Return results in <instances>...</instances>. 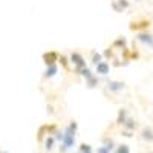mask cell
Wrapping results in <instances>:
<instances>
[{
	"label": "cell",
	"mask_w": 153,
	"mask_h": 153,
	"mask_svg": "<svg viewBox=\"0 0 153 153\" xmlns=\"http://www.w3.org/2000/svg\"><path fill=\"white\" fill-rule=\"evenodd\" d=\"M75 132H76V123L72 121L66 129H65V138L63 143L60 144V153H66L68 150H71L75 144Z\"/></svg>",
	"instance_id": "obj_1"
},
{
	"label": "cell",
	"mask_w": 153,
	"mask_h": 153,
	"mask_svg": "<svg viewBox=\"0 0 153 153\" xmlns=\"http://www.w3.org/2000/svg\"><path fill=\"white\" fill-rule=\"evenodd\" d=\"M136 38L139 42H141L143 45H146L147 48H153V35L150 32H139L136 35Z\"/></svg>",
	"instance_id": "obj_2"
},
{
	"label": "cell",
	"mask_w": 153,
	"mask_h": 153,
	"mask_svg": "<svg viewBox=\"0 0 153 153\" xmlns=\"http://www.w3.org/2000/svg\"><path fill=\"white\" fill-rule=\"evenodd\" d=\"M71 60H72L74 65H76L78 68H84V66H86V61H84V58H83L78 52H72V54H71Z\"/></svg>",
	"instance_id": "obj_3"
},
{
	"label": "cell",
	"mask_w": 153,
	"mask_h": 153,
	"mask_svg": "<svg viewBox=\"0 0 153 153\" xmlns=\"http://www.w3.org/2000/svg\"><path fill=\"white\" fill-rule=\"evenodd\" d=\"M141 138H143V141H146V143H153V130H152V127H144V129L141 130Z\"/></svg>",
	"instance_id": "obj_4"
},
{
	"label": "cell",
	"mask_w": 153,
	"mask_h": 153,
	"mask_svg": "<svg viewBox=\"0 0 153 153\" xmlns=\"http://www.w3.org/2000/svg\"><path fill=\"white\" fill-rule=\"evenodd\" d=\"M109 69H110V66H109L107 61H101L97 65V74H100V75H107Z\"/></svg>",
	"instance_id": "obj_5"
},
{
	"label": "cell",
	"mask_w": 153,
	"mask_h": 153,
	"mask_svg": "<svg viewBox=\"0 0 153 153\" xmlns=\"http://www.w3.org/2000/svg\"><path fill=\"white\" fill-rule=\"evenodd\" d=\"M55 141H57V139L54 138V135H48V136H46V139H45V149H46L48 152H49V150H52V149H54Z\"/></svg>",
	"instance_id": "obj_6"
},
{
	"label": "cell",
	"mask_w": 153,
	"mask_h": 153,
	"mask_svg": "<svg viewBox=\"0 0 153 153\" xmlns=\"http://www.w3.org/2000/svg\"><path fill=\"white\" fill-rule=\"evenodd\" d=\"M109 89L113 92H120L124 89V83H120V81H110L109 83Z\"/></svg>",
	"instance_id": "obj_7"
},
{
	"label": "cell",
	"mask_w": 153,
	"mask_h": 153,
	"mask_svg": "<svg viewBox=\"0 0 153 153\" xmlns=\"http://www.w3.org/2000/svg\"><path fill=\"white\" fill-rule=\"evenodd\" d=\"M103 146L106 149H109L110 152H115V149H117V144H115V141H113L112 138H104L103 139Z\"/></svg>",
	"instance_id": "obj_8"
},
{
	"label": "cell",
	"mask_w": 153,
	"mask_h": 153,
	"mask_svg": "<svg viewBox=\"0 0 153 153\" xmlns=\"http://www.w3.org/2000/svg\"><path fill=\"white\" fill-rule=\"evenodd\" d=\"M126 121H127V112H126L124 109H121V110H120V113H118V118H117V124L124 126V124H126Z\"/></svg>",
	"instance_id": "obj_9"
},
{
	"label": "cell",
	"mask_w": 153,
	"mask_h": 153,
	"mask_svg": "<svg viewBox=\"0 0 153 153\" xmlns=\"http://www.w3.org/2000/svg\"><path fill=\"white\" fill-rule=\"evenodd\" d=\"M57 52H51V54H45V60H46V65L51 66V65H54L55 60H57Z\"/></svg>",
	"instance_id": "obj_10"
},
{
	"label": "cell",
	"mask_w": 153,
	"mask_h": 153,
	"mask_svg": "<svg viewBox=\"0 0 153 153\" xmlns=\"http://www.w3.org/2000/svg\"><path fill=\"white\" fill-rule=\"evenodd\" d=\"M123 127H124V129H127V130H135L136 127H138V124H136V121H135V120L127 118V121H126V124H124Z\"/></svg>",
	"instance_id": "obj_11"
},
{
	"label": "cell",
	"mask_w": 153,
	"mask_h": 153,
	"mask_svg": "<svg viewBox=\"0 0 153 153\" xmlns=\"http://www.w3.org/2000/svg\"><path fill=\"white\" fill-rule=\"evenodd\" d=\"M113 153H130V147L127 144H120V146H117Z\"/></svg>",
	"instance_id": "obj_12"
},
{
	"label": "cell",
	"mask_w": 153,
	"mask_h": 153,
	"mask_svg": "<svg viewBox=\"0 0 153 153\" xmlns=\"http://www.w3.org/2000/svg\"><path fill=\"white\" fill-rule=\"evenodd\" d=\"M78 152H80V153H94L92 147L89 146V144H86V143H81V144H80V147H78Z\"/></svg>",
	"instance_id": "obj_13"
},
{
	"label": "cell",
	"mask_w": 153,
	"mask_h": 153,
	"mask_svg": "<svg viewBox=\"0 0 153 153\" xmlns=\"http://www.w3.org/2000/svg\"><path fill=\"white\" fill-rule=\"evenodd\" d=\"M57 71H58V69H57L55 65H51V66L46 69V75H45V76H54V75L57 74Z\"/></svg>",
	"instance_id": "obj_14"
},
{
	"label": "cell",
	"mask_w": 153,
	"mask_h": 153,
	"mask_svg": "<svg viewBox=\"0 0 153 153\" xmlns=\"http://www.w3.org/2000/svg\"><path fill=\"white\" fill-rule=\"evenodd\" d=\"M81 75L86 76V80H87V78H91V76H94V75L91 74V69H87V68H86V69H81Z\"/></svg>",
	"instance_id": "obj_15"
},
{
	"label": "cell",
	"mask_w": 153,
	"mask_h": 153,
	"mask_svg": "<svg viewBox=\"0 0 153 153\" xmlns=\"http://www.w3.org/2000/svg\"><path fill=\"white\" fill-rule=\"evenodd\" d=\"M92 63H94V65H98V63H101V55H100V54H94Z\"/></svg>",
	"instance_id": "obj_16"
},
{
	"label": "cell",
	"mask_w": 153,
	"mask_h": 153,
	"mask_svg": "<svg viewBox=\"0 0 153 153\" xmlns=\"http://www.w3.org/2000/svg\"><path fill=\"white\" fill-rule=\"evenodd\" d=\"M123 136H126V138H132V136H133V130H127V129H124V130H123Z\"/></svg>",
	"instance_id": "obj_17"
},
{
	"label": "cell",
	"mask_w": 153,
	"mask_h": 153,
	"mask_svg": "<svg viewBox=\"0 0 153 153\" xmlns=\"http://www.w3.org/2000/svg\"><path fill=\"white\" fill-rule=\"evenodd\" d=\"M95 83H97V78H95V76H91V78H87V84H89V87H94Z\"/></svg>",
	"instance_id": "obj_18"
},
{
	"label": "cell",
	"mask_w": 153,
	"mask_h": 153,
	"mask_svg": "<svg viewBox=\"0 0 153 153\" xmlns=\"http://www.w3.org/2000/svg\"><path fill=\"white\" fill-rule=\"evenodd\" d=\"M97 153H110V150H109V149H106L104 146H101V147H98V149H97Z\"/></svg>",
	"instance_id": "obj_19"
},
{
	"label": "cell",
	"mask_w": 153,
	"mask_h": 153,
	"mask_svg": "<svg viewBox=\"0 0 153 153\" xmlns=\"http://www.w3.org/2000/svg\"><path fill=\"white\" fill-rule=\"evenodd\" d=\"M0 153H8V152H5V150H0Z\"/></svg>",
	"instance_id": "obj_20"
},
{
	"label": "cell",
	"mask_w": 153,
	"mask_h": 153,
	"mask_svg": "<svg viewBox=\"0 0 153 153\" xmlns=\"http://www.w3.org/2000/svg\"><path fill=\"white\" fill-rule=\"evenodd\" d=\"M149 153H153V152H149Z\"/></svg>",
	"instance_id": "obj_21"
},
{
	"label": "cell",
	"mask_w": 153,
	"mask_h": 153,
	"mask_svg": "<svg viewBox=\"0 0 153 153\" xmlns=\"http://www.w3.org/2000/svg\"><path fill=\"white\" fill-rule=\"evenodd\" d=\"M78 153H80V152H78Z\"/></svg>",
	"instance_id": "obj_22"
}]
</instances>
